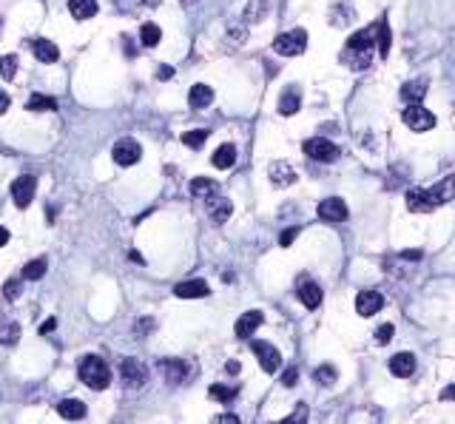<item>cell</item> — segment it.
I'll use <instances>...</instances> for the list:
<instances>
[{
	"mask_svg": "<svg viewBox=\"0 0 455 424\" xmlns=\"http://www.w3.org/2000/svg\"><path fill=\"white\" fill-rule=\"evenodd\" d=\"M441 399H444V401H452V399H455V385L444 387V390H441Z\"/></svg>",
	"mask_w": 455,
	"mask_h": 424,
	"instance_id": "45",
	"label": "cell"
},
{
	"mask_svg": "<svg viewBox=\"0 0 455 424\" xmlns=\"http://www.w3.org/2000/svg\"><path fill=\"white\" fill-rule=\"evenodd\" d=\"M111 157H114V163H117V166L128 168V166H137V163H139V157H142V149H139V143H137V139L125 137V139H117V143H114V149H111Z\"/></svg>",
	"mask_w": 455,
	"mask_h": 424,
	"instance_id": "8",
	"label": "cell"
},
{
	"mask_svg": "<svg viewBox=\"0 0 455 424\" xmlns=\"http://www.w3.org/2000/svg\"><path fill=\"white\" fill-rule=\"evenodd\" d=\"M182 6H194V4H199V0H180Z\"/></svg>",
	"mask_w": 455,
	"mask_h": 424,
	"instance_id": "51",
	"label": "cell"
},
{
	"mask_svg": "<svg viewBox=\"0 0 455 424\" xmlns=\"http://www.w3.org/2000/svg\"><path fill=\"white\" fill-rule=\"evenodd\" d=\"M265 9H268V4H265V0H254V4L248 6V20H262Z\"/></svg>",
	"mask_w": 455,
	"mask_h": 424,
	"instance_id": "37",
	"label": "cell"
},
{
	"mask_svg": "<svg viewBox=\"0 0 455 424\" xmlns=\"http://www.w3.org/2000/svg\"><path fill=\"white\" fill-rule=\"evenodd\" d=\"M316 214H319V220H325V223H330V225H339V223L347 220V205H344V199H339V197H328V199L319 202Z\"/></svg>",
	"mask_w": 455,
	"mask_h": 424,
	"instance_id": "9",
	"label": "cell"
},
{
	"mask_svg": "<svg viewBox=\"0 0 455 424\" xmlns=\"http://www.w3.org/2000/svg\"><path fill=\"white\" fill-rule=\"evenodd\" d=\"M299 299H301V305H305V308H319L322 305V288L316 285V282H311V279H305V282H301V285H299Z\"/></svg>",
	"mask_w": 455,
	"mask_h": 424,
	"instance_id": "19",
	"label": "cell"
},
{
	"mask_svg": "<svg viewBox=\"0 0 455 424\" xmlns=\"http://www.w3.org/2000/svg\"><path fill=\"white\" fill-rule=\"evenodd\" d=\"M68 12L74 20H92L97 15V0H68Z\"/></svg>",
	"mask_w": 455,
	"mask_h": 424,
	"instance_id": "21",
	"label": "cell"
},
{
	"mask_svg": "<svg viewBox=\"0 0 455 424\" xmlns=\"http://www.w3.org/2000/svg\"><path fill=\"white\" fill-rule=\"evenodd\" d=\"M308 49V32L305 29H293V32H285L273 40V51L282 54V57H296Z\"/></svg>",
	"mask_w": 455,
	"mask_h": 424,
	"instance_id": "4",
	"label": "cell"
},
{
	"mask_svg": "<svg viewBox=\"0 0 455 424\" xmlns=\"http://www.w3.org/2000/svg\"><path fill=\"white\" fill-rule=\"evenodd\" d=\"M205 139H208V131H205V128H194V131L182 134V143H185L188 149H199Z\"/></svg>",
	"mask_w": 455,
	"mask_h": 424,
	"instance_id": "34",
	"label": "cell"
},
{
	"mask_svg": "<svg viewBox=\"0 0 455 424\" xmlns=\"http://www.w3.org/2000/svg\"><path fill=\"white\" fill-rule=\"evenodd\" d=\"M32 51L40 63H57L60 60V49L51 43V40H43V37H35L32 40Z\"/></svg>",
	"mask_w": 455,
	"mask_h": 424,
	"instance_id": "20",
	"label": "cell"
},
{
	"mask_svg": "<svg viewBox=\"0 0 455 424\" xmlns=\"http://www.w3.org/2000/svg\"><path fill=\"white\" fill-rule=\"evenodd\" d=\"M29 111H57V100L54 97H46V94H32L29 103H26Z\"/></svg>",
	"mask_w": 455,
	"mask_h": 424,
	"instance_id": "29",
	"label": "cell"
},
{
	"mask_svg": "<svg viewBox=\"0 0 455 424\" xmlns=\"http://www.w3.org/2000/svg\"><path fill=\"white\" fill-rule=\"evenodd\" d=\"M35 191H37V177H32V174L18 177L12 182V199H15V205L18 208H29L32 199H35Z\"/></svg>",
	"mask_w": 455,
	"mask_h": 424,
	"instance_id": "10",
	"label": "cell"
},
{
	"mask_svg": "<svg viewBox=\"0 0 455 424\" xmlns=\"http://www.w3.org/2000/svg\"><path fill=\"white\" fill-rule=\"evenodd\" d=\"M305 154L311 157V160H316V163H336L339 160V146H333L330 139H325V137H313V139H308L305 146Z\"/></svg>",
	"mask_w": 455,
	"mask_h": 424,
	"instance_id": "6",
	"label": "cell"
},
{
	"mask_svg": "<svg viewBox=\"0 0 455 424\" xmlns=\"http://www.w3.org/2000/svg\"><path fill=\"white\" fill-rule=\"evenodd\" d=\"M421 256V251H404V259H418Z\"/></svg>",
	"mask_w": 455,
	"mask_h": 424,
	"instance_id": "50",
	"label": "cell"
},
{
	"mask_svg": "<svg viewBox=\"0 0 455 424\" xmlns=\"http://www.w3.org/2000/svg\"><path fill=\"white\" fill-rule=\"evenodd\" d=\"M296 382H299V373H296V368H287V370H285V376H282V385H285V387H293Z\"/></svg>",
	"mask_w": 455,
	"mask_h": 424,
	"instance_id": "41",
	"label": "cell"
},
{
	"mask_svg": "<svg viewBox=\"0 0 455 424\" xmlns=\"http://www.w3.org/2000/svg\"><path fill=\"white\" fill-rule=\"evenodd\" d=\"M427 94V80H410L401 86V100L404 103H421Z\"/></svg>",
	"mask_w": 455,
	"mask_h": 424,
	"instance_id": "25",
	"label": "cell"
},
{
	"mask_svg": "<svg viewBox=\"0 0 455 424\" xmlns=\"http://www.w3.org/2000/svg\"><path fill=\"white\" fill-rule=\"evenodd\" d=\"M139 40H142V46H148V49H154L160 40H163V32H160V26L157 23H142V29H139Z\"/></svg>",
	"mask_w": 455,
	"mask_h": 424,
	"instance_id": "27",
	"label": "cell"
},
{
	"mask_svg": "<svg viewBox=\"0 0 455 424\" xmlns=\"http://www.w3.org/2000/svg\"><path fill=\"white\" fill-rule=\"evenodd\" d=\"M336 379H339V373H336L333 365H319V368L313 370V382H319V385H325V387H330Z\"/></svg>",
	"mask_w": 455,
	"mask_h": 424,
	"instance_id": "31",
	"label": "cell"
},
{
	"mask_svg": "<svg viewBox=\"0 0 455 424\" xmlns=\"http://www.w3.org/2000/svg\"><path fill=\"white\" fill-rule=\"evenodd\" d=\"M191 194L199 197V199H211V197L216 194V182L208 180V177H197V180L191 182Z\"/></svg>",
	"mask_w": 455,
	"mask_h": 424,
	"instance_id": "26",
	"label": "cell"
},
{
	"mask_svg": "<svg viewBox=\"0 0 455 424\" xmlns=\"http://www.w3.org/2000/svg\"><path fill=\"white\" fill-rule=\"evenodd\" d=\"M296 234H299V228H287V231H285V234H282V239H279V242H282V245H285V248H287V245H290V242H293V239H296Z\"/></svg>",
	"mask_w": 455,
	"mask_h": 424,
	"instance_id": "44",
	"label": "cell"
},
{
	"mask_svg": "<svg viewBox=\"0 0 455 424\" xmlns=\"http://www.w3.org/2000/svg\"><path fill=\"white\" fill-rule=\"evenodd\" d=\"M299 106H301V100H299V94H296V92H287V94L279 100V111H282L285 117L296 114V111H299Z\"/></svg>",
	"mask_w": 455,
	"mask_h": 424,
	"instance_id": "33",
	"label": "cell"
},
{
	"mask_svg": "<svg viewBox=\"0 0 455 424\" xmlns=\"http://www.w3.org/2000/svg\"><path fill=\"white\" fill-rule=\"evenodd\" d=\"M401 120H404V125L410 128V131H430L432 125H435V117L421 106V103H410L407 108H404V114H401Z\"/></svg>",
	"mask_w": 455,
	"mask_h": 424,
	"instance_id": "7",
	"label": "cell"
},
{
	"mask_svg": "<svg viewBox=\"0 0 455 424\" xmlns=\"http://www.w3.org/2000/svg\"><path fill=\"white\" fill-rule=\"evenodd\" d=\"M18 336H20V328H18L15 322H9L6 328H0V339H4L6 344H15V342H18Z\"/></svg>",
	"mask_w": 455,
	"mask_h": 424,
	"instance_id": "36",
	"label": "cell"
},
{
	"mask_svg": "<svg viewBox=\"0 0 455 424\" xmlns=\"http://www.w3.org/2000/svg\"><path fill=\"white\" fill-rule=\"evenodd\" d=\"M375 35H378V54L387 57L390 54V26H387V20H378Z\"/></svg>",
	"mask_w": 455,
	"mask_h": 424,
	"instance_id": "30",
	"label": "cell"
},
{
	"mask_svg": "<svg viewBox=\"0 0 455 424\" xmlns=\"http://www.w3.org/2000/svg\"><path fill=\"white\" fill-rule=\"evenodd\" d=\"M268 177H270V182H273L276 188H287V185H293V182H296V171H293L285 160H282V163H270Z\"/></svg>",
	"mask_w": 455,
	"mask_h": 424,
	"instance_id": "14",
	"label": "cell"
},
{
	"mask_svg": "<svg viewBox=\"0 0 455 424\" xmlns=\"http://www.w3.org/2000/svg\"><path fill=\"white\" fill-rule=\"evenodd\" d=\"M18 75V57L15 54H4L0 57V80H12Z\"/></svg>",
	"mask_w": 455,
	"mask_h": 424,
	"instance_id": "32",
	"label": "cell"
},
{
	"mask_svg": "<svg viewBox=\"0 0 455 424\" xmlns=\"http://www.w3.org/2000/svg\"><path fill=\"white\" fill-rule=\"evenodd\" d=\"M174 294L180 299H202V297L211 294V288H208V282H202V279H191V282H180V285L174 288Z\"/></svg>",
	"mask_w": 455,
	"mask_h": 424,
	"instance_id": "13",
	"label": "cell"
},
{
	"mask_svg": "<svg viewBox=\"0 0 455 424\" xmlns=\"http://www.w3.org/2000/svg\"><path fill=\"white\" fill-rule=\"evenodd\" d=\"M171 75H174V72H171V68H168V66H163V68H160V72H157V77H160V80H168Z\"/></svg>",
	"mask_w": 455,
	"mask_h": 424,
	"instance_id": "46",
	"label": "cell"
},
{
	"mask_svg": "<svg viewBox=\"0 0 455 424\" xmlns=\"http://www.w3.org/2000/svg\"><path fill=\"white\" fill-rule=\"evenodd\" d=\"M378 43V35L373 29H361L356 32L350 40H347V51H344V60L350 63V68H356V72H361V68L370 66L373 60V46Z\"/></svg>",
	"mask_w": 455,
	"mask_h": 424,
	"instance_id": "2",
	"label": "cell"
},
{
	"mask_svg": "<svg viewBox=\"0 0 455 424\" xmlns=\"http://www.w3.org/2000/svg\"><path fill=\"white\" fill-rule=\"evenodd\" d=\"M251 350L256 353V359H259L265 373H276L279 370V359L282 356H279V350L270 342H251Z\"/></svg>",
	"mask_w": 455,
	"mask_h": 424,
	"instance_id": "11",
	"label": "cell"
},
{
	"mask_svg": "<svg viewBox=\"0 0 455 424\" xmlns=\"http://www.w3.org/2000/svg\"><path fill=\"white\" fill-rule=\"evenodd\" d=\"M455 199V174L444 177L438 185L421 191V188H413L407 191V208L416 211V214H427V211L438 208V205H447Z\"/></svg>",
	"mask_w": 455,
	"mask_h": 424,
	"instance_id": "1",
	"label": "cell"
},
{
	"mask_svg": "<svg viewBox=\"0 0 455 424\" xmlns=\"http://www.w3.org/2000/svg\"><path fill=\"white\" fill-rule=\"evenodd\" d=\"M77 376H80V382H83L86 387H92V390H106V387L111 385V370H108L106 359L94 356V353H92V356H83V359H80Z\"/></svg>",
	"mask_w": 455,
	"mask_h": 424,
	"instance_id": "3",
	"label": "cell"
},
{
	"mask_svg": "<svg viewBox=\"0 0 455 424\" xmlns=\"http://www.w3.org/2000/svg\"><path fill=\"white\" fill-rule=\"evenodd\" d=\"M208 214H211V220H213L216 225H222L228 217L234 214V205L228 202L225 197H211V199H208Z\"/></svg>",
	"mask_w": 455,
	"mask_h": 424,
	"instance_id": "18",
	"label": "cell"
},
{
	"mask_svg": "<svg viewBox=\"0 0 455 424\" xmlns=\"http://www.w3.org/2000/svg\"><path fill=\"white\" fill-rule=\"evenodd\" d=\"M120 382L128 390H139L148 382V368L142 362H137V359H123L120 362Z\"/></svg>",
	"mask_w": 455,
	"mask_h": 424,
	"instance_id": "5",
	"label": "cell"
},
{
	"mask_svg": "<svg viewBox=\"0 0 455 424\" xmlns=\"http://www.w3.org/2000/svg\"><path fill=\"white\" fill-rule=\"evenodd\" d=\"M4 245H9V231L0 225V248H4Z\"/></svg>",
	"mask_w": 455,
	"mask_h": 424,
	"instance_id": "47",
	"label": "cell"
},
{
	"mask_svg": "<svg viewBox=\"0 0 455 424\" xmlns=\"http://www.w3.org/2000/svg\"><path fill=\"white\" fill-rule=\"evenodd\" d=\"M0 29H4V20H0Z\"/></svg>",
	"mask_w": 455,
	"mask_h": 424,
	"instance_id": "52",
	"label": "cell"
},
{
	"mask_svg": "<svg viewBox=\"0 0 455 424\" xmlns=\"http://www.w3.org/2000/svg\"><path fill=\"white\" fill-rule=\"evenodd\" d=\"M390 373L399 376V379H407L416 373V356L413 353H396V356L390 359Z\"/></svg>",
	"mask_w": 455,
	"mask_h": 424,
	"instance_id": "17",
	"label": "cell"
},
{
	"mask_svg": "<svg viewBox=\"0 0 455 424\" xmlns=\"http://www.w3.org/2000/svg\"><path fill=\"white\" fill-rule=\"evenodd\" d=\"M57 413L68 421H80V418H86V404L80 399H63L57 404Z\"/></svg>",
	"mask_w": 455,
	"mask_h": 424,
	"instance_id": "22",
	"label": "cell"
},
{
	"mask_svg": "<svg viewBox=\"0 0 455 424\" xmlns=\"http://www.w3.org/2000/svg\"><path fill=\"white\" fill-rule=\"evenodd\" d=\"M216 421H222V424H239V416L237 413H222V416H216Z\"/></svg>",
	"mask_w": 455,
	"mask_h": 424,
	"instance_id": "43",
	"label": "cell"
},
{
	"mask_svg": "<svg viewBox=\"0 0 455 424\" xmlns=\"http://www.w3.org/2000/svg\"><path fill=\"white\" fill-rule=\"evenodd\" d=\"M51 330H54V319H49L46 325H40V333H43V336H46V333H51Z\"/></svg>",
	"mask_w": 455,
	"mask_h": 424,
	"instance_id": "48",
	"label": "cell"
},
{
	"mask_svg": "<svg viewBox=\"0 0 455 424\" xmlns=\"http://www.w3.org/2000/svg\"><path fill=\"white\" fill-rule=\"evenodd\" d=\"M46 268H49V265H46L43 256H40V259H32V262L23 265V279H26V282H37V279L46 276Z\"/></svg>",
	"mask_w": 455,
	"mask_h": 424,
	"instance_id": "28",
	"label": "cell"
},
{
	"mask_svg": "<svg viewBox=\"0 0 455 424\" xmlns=\"http://www.w3.org/2000/svg\"><path fill=\"white\" fill-rule=\"evenodd\" d=\"M188 103H191V108H205V106H211V103H213V89H211V86H205V83L191 86V92H188Z\"/></svg>",
	"mask_w": 455,
	"mask_h": 424,
	"instance_id": "23",
	"label": "cell"
},
{
	"mask_svg": "<svg viewBox=\"0 0 455 424\" xmlns=\"http://www.w3.org/2000/svg\"><path fill=\"white\" fill-rule=\"evenodd\" d=\"M299 421H308V407H305V404H299V407L287 416V424H299Z\"/></svg>",
	"mask_w": 455,
	"mask_h": 424,
	"instance_id": "40",
	"label": "cell"
},
{
	"mask_svg": "<svg viewBox=\"0 0 455 424\" xmlns=\"http://www.w3.org/2000/svg\"><path fill=\"white\" fill-rule=\"evenodd\" d=\"M390 339H393V325H382V328L375 330V342L378 344H387Z\"/></svg>",
	"mask_w": 455,
	"mask_h": 424,
	"instance_id": "39",
	"label": "cell"
},
{
	"mask_svg": "<svg viewBox=\"0 0 455 424\" xmlns=\"http://www.w3.org/2000/svg\"><path fill=\"white\" fill-rule=\"evenodd\" d=\"M160 373L166 376V382L182 385V382L188 379V365L180 362V359H166V362H160Z\"/></svg>",
	"mask_w": 455,
	"mask_h": 424,
	"instance_id": "15",
	"label": "cell"
},
{
	"mask_svg": "<svg viewBox=\"0 0 455 424\" xmlns=\"http://www.w3.org/2000/svg\"><path fill=\"white\" fill-rule=\"evenodd\" d=\"M385 308V297L378 294V291H361L356 297V313L359 316H373Z\"/></svg>",
	"mask_w": 455,
	"mask_h": 424,
	"instance_id": "12",
	"label": "cell"
},
{
	"mask_svg": "<svg viewBox=\"0 0 455 424\" xmlns=\"http://www.w3.org/2000/svg\"><path fill=\"white\" fill-rule=\"evenodd\" d=\"M211 163H213V166H216L219 171H225V168H231V166L237 163V146H231V143H225V146H219V149L213 151Z\"/></svg>",
	"mask_w": 455,
	"mask_h": 424,
	"instance_id": "24",
	"label": "cell"
},
{
	"mask_svg": "<svg viewBox=\"0 0 455 424\" xmlns=\"http://www.w3.org/2000/svg\"><path fill=\"white\" fill-rule=\"evenodd\" d=\"M4 294H6L9 302H15V299L20 297V282H18V279H9L6 285H4Z\"/></svg>",
	"mask_w": 455,
	"mask_h": 424,
	"instance_id": "38",
	"label": "cell"
},
{
	"mask_svg": "<svg viewBox=\"0 0 455 424\" xmlns=\"http://www.w3.org/2000/svg\"><path fill=\"white\" fill-rule=\"evenodd\" d=\"M262 322H265L262 311H248V313H242L239 322H237V336H239V339H251Z\"/></svg>",
	"mask_w": 455,
	"mask_h": 424,
	"instance_id": "16",
	"label": "cell"
},
{
	"mask_svg": "<svg viewBox=\"0 0 455 424\" xmlns=\"http://www.w3.org/2000/svg\"><path fill=\"white\" fill-rule=\"evenodd\" d=\"M225 370H228V373H239V362H228Z\"/></svg>",
	"mask_w": 455,
	"mask_h": 424,
	"instance_id": "49",
	"label": "cell"
},
{
	"mask_svg": "<svg viewBox=\"0 0 455 424\" xmlns=\"http://www.w3.org/2000/svg\"><path fill=\"white\" fill-rule=\"evenodd\" d=\"M208 393H211V399H219V401H234V396H237L234 387H222V385H213Z\"/></svg>",
	"mask_w": 455,
	"mask_h": 424,
	"instance_id": "35",
	"label": "cell"
},
{
	"mask_svg": "<svg viewBox=\"0 0 455 424\" xmlns=\"http://www.w3.org/2000/svg\"><path fill=\"white\" fill-rule=\"evenodd\" d=\"M9 106H12V100H9V94H6L4 89H0V117H4V114L9 111Z\"/></svg>",
	"mask_w": 455,
	"mask_h": 424,
	"instance_id": "42",
	"label": "cell"
}]
</instances>
